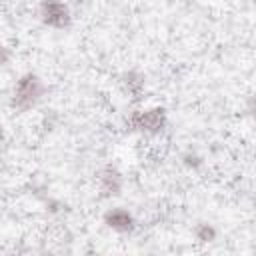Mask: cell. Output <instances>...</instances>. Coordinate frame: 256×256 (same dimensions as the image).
<instances>
[{
  "mask_svg": "<svg viewBox=\"0 0 256 256\" xmlns=\"http://www.w3.org/2000/svg\"><path fill=\"white\" fill-rule=\"evenodd\" d=\"M104 224L118 232V234H132L136 230V218L132 216V212H128L126 208L122 206H116V208H108L102 216Z\"/></svg>",
  "mask_w": 256,
  "mask_h": 256,
  "instance_id": "5",
  "label": "cell"
},
{
  "mask_svg": "<svg viewBox=\"0 0 256 256\" xmlns=\"http://www.w3.org/2000/svg\"><path fill=\"white\" fill-rule=\"evenodd\" d=\"M246 112L256 120V94L248 96V100H246Z\"/></svg>",
  "mask_w": 256,
  "mask_h": 256,
  "instance_id": "9",
  "label": "cell"
},
{
  "mask_svg": "<svg viewBox=\"0 0 256 256\" xmlns=\"http://www.w3.org/2000/svg\"><path fill=\"white\" fill-rule=\"evenodd\" d=\"M192 234H194L196 242H200V244H208V242H214V240H216L218 230H216L210 222H198V224L194 226Z\"/></svg>",
  "mask_w": 256,
  "mask_h": 256,
  "instance_id": "7",
  "label": "cell"
},
{
  "mask_svg": "<svg viewBox=\"0 0 256 256\" xmlns=\"http://www.w3.org/2000/svg\"><path fill=\"white\" fill-rule=\"evenodd\" d=\"M96 186H98L102 198L120 196L122 188H124V178L116 166L106 164V166L98 168V172H96Z\"/></svg>",
  "mask_w": 256,
  "mask_h": 256,
  "instance_id": "4",
  "label": "cell"
},
{
  "mask_svg": "<svg viewBox=\"0 0 256 256\" xmlns=\"http://www.w3.org/2000/svg\"><path fill=\"white\" fill-rule=\"evenodd\" d=\"M124 126L128 132H140L148 136H158L168 126V112L164 106H152L144 110H132L124 118Z\"/></svg>",
  "mask_w": 256,
  "mask_h": 256,
  "instance_id": "2",
  "label": "cell"
},
{
  "mask_svg": "<svg viewBox=\"0 0 256 256\" xmlns=\"http://www.w3.org/2000/svg\"><path fill=\"white\" fill-rule=\"evenodd\" d=\"M120 88L132 100H140L146 88V76L138 70H126L120 74Z\"/></svg>",
  "mask_w": 256,
  "mask_h": 256,
  "instance_id": "6",
  "label": "cell"
},
{
  "mask_svg": "<svg viewBox=\"0 0 256 256\" xmlns=\"http://www.w3.org/2000/svg\"><path fill=\"white\" fill-rule=\"evenodd\" d=\"M182 162H184L188 168H198V166L202 164V158H200L198 154H194V152H184V154H182Z\"/></svg>",
  "mask_w": 256,
  "mask_h": 256,
  "instance_id": "8",
  "label": "cell"
},
{
  "mask_svg": "<svg viewBox=\"0 0 256 256\" xmlns=\"http://www.w3.org/2000/svg\"><path fill=\"white\" fill-rule=\"evenodd\" d=\"M254 212H256V202H254Z\"/></svg>",
  "mask_w": 256,
  "mask_h": 256,
  "instance_id": "10",
  "label": "cell"
},
{
  "mask_svg": "<svg viewBox=\"0 0 256 256\" xmlns=\"http://www.w3.org/2000/svg\"><path fill=\"white\" fill-rule=\"evenodd\" d=\"M38 18L44 26L54 30H66L72 26V12L64 0H40Z\"/></svg>",
  "mask_w": 256,
  "mask_h": 256,
  "instance_id": "3",
  "label": "cell"
},
{
  "mask_svg": "<svg viewBox=\"0 0 256 256\" xmlns=\"http://www.w3.org/2000/svg\"><path fill=\"white\" fill-rule=\"evenodd\" d=\"M44 92H46L44 80L36 72H24L14 82L10 106L16 112H28V110H32L40 102V98L44 96Z\"/></svg>",
  "mask_w": 256,
  "mask_h": 256,
  "instance_id": "1",
  "label": "cell"
}]
</instances>
